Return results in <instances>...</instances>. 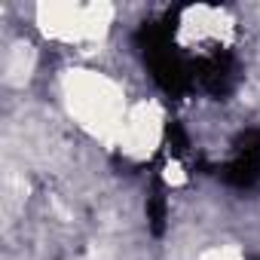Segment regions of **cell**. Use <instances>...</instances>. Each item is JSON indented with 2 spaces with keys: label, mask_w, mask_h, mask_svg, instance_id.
<instances>
[{
  "label": "cell",
  "mask_w": 260,
  "mask_h": 260,
  "mask_svg": "<svg viewBox=\"0 0 260 260\" xmlns=\"http://www.w3.org/2000/svg\"><path fill=\"white\" fill-rule=\"evenodd\" d=\"M64 98L71 104V113L92 132L104 138H119L125 122V104L116 83H110L101 74L77 71L64 80Z\"/></svg>",
  "instance_id": "6da1fadb"
},
{
  "label": "cell",
  "mask_w": 260,
  "mask_h": 260,
  "mask_svg": "<svg viewBox=\"0 0 260 260\" xmlns=\"http://www.w3.org/2000/svg\"><path fill=\"white\" fill-rule=\"evenodd\" d=\"M40 28L64 43H83V40H101L107 34L113 10L104 4L77 7V4H49L37 10Z\"/></svg>",
  "instance_id": "7a4b0ae2"
},
{
  "label": "cell",
  "mask_w": 260,
  "mask_h": 260,
  "mask_svg": "<svg viewBox=\"0 0 260 260\" xmlns=\"http://www.w3.org/2000/svg\"><path fill=\"white\" fill-rule=\"evenodd\" d=\"M162 132V122H159V110L153 104H138L132 113H125L122 122V132H119V144L125 153L132 156H147Z\"/></svg>",
  "instance_id": "3957f363"
},
{
  "label": "cell",
  "mask_w": 260,
  "mask_h": 260,
  "mask_svg": "<svg viewBox=\"0 0 260 260\" xmlns=\"http://www.w3.org/2000/svg\"><path fill=\"white\" fill-rule=\"evenodd\" d=\"M34 71V49L28 43H16L7 49V58H4V74H7V83L10 86H19L31 77Z\"/></svg>",
  "instance_id": "277c9868"
},
{
  "label": "cell",
  "mask_w": 260,
  "mask_h": 260,
  "mask_svg": "<svg viewBox=\"0 0 260 260\" xmlns=\"http://www.w3.org/2000/svg\"><path fill=\"white\" fill-rule=\"evenodd\" d=\"M199 260H242V251L233 245H220V248H208L199 254Z\"/></svg>",
  "instance_id": "5b68a950"
}]
</instances>
